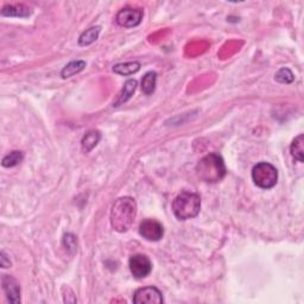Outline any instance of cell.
<instances>
[{
  "instance_id": "7",
  "label": "cell",
  "mask_w": 304,
  "mask_h": 304,
  "mask_svg": "<svg viewBox=\"0 0 304 304\" xmlns=\"http://www.w3.org/2000/svg\"><path fill=\"white\" fill-rule=\"evenodd\" d=\"M143 10L133 9V7H125L116 13L115 20L123 28H134L142 23Z\"/></svg>"
},
{
  "instance_id": "2",
  "label": "cell",
  "mask_w": 304,
  "mask_h": 304,
  "mask_svg": "<svg viewBox=\"0 0 304 304\" xmlns=\"http://www.w3.org/2000/svg\"><path fill=\"white\" fill-rule=\"evenodd\" d=\"M226 167L222 157L218 153H209L197 163L196 174L207 183H218L226 176Z\"/></svg>"
},
{
  "instance_id": "4",
  "label": "cell",
  "mask_w": 304,
  "mask_h": 304,
  "mask_svg": "<svg viewBox=\"0 0 304 304\" xmlns=\"http://www.w3.org/2000/svg\"><path fill=\"white\" fill-rule=\"evenodd\" d=\"M252 179L254 184L262 189H271L276 185L278 171L272 164L261 162L252 169Z\"/></svg>"
},
{
  "instance_id": "3",
  "label": "cell",
  "mask_w": 304,
  "mask_h": 304,
  "mask_svg": "<svg viewBox=\"0 0 304 304\" xmlns=\"http://www.w3.org/2000/svg\"><path fill=\"white\" fill-rule=\"evenodd\" d=\"M201 209V197L195 193L182 192L175 197L173 212L178 220H189L196 218Z\"/></svg>"
},
{
  "instance_id": "8",
  "label": "cell",
  "mask_w": 304,
  "mask_h": 304,
  "mask_svg": "<svg viewBox=\"0 0 304 304\" xmlns=\"http://www.w3.org/2000/svg\"><path fill=\"white\" fill-rule=\"evenodd\" d=\"M135 304H160L163 303V295L155 287H145L138 289L133 295Z\"/></svg>"
},
{
  "instance_id": "5",
  "label": "cell",
  "mask_w": 304,
  "mask_h": 304,
  "mask_svg": "<svg viewBox=\"0 0 304 304\" xmlns=\"http://www.w3.org/2000/svg\"><path fill=\"white\" fill-rule=\"evenodd\" d=\"M130 271L133 274L134 278L142 279V278L148 277L151 273L152 264L149 257L144 254H134L130 258L129 262Z\"/></svg>"
},
{
  "instance_id": "20",
  "label": "cell",
  "mask_w": 304,
  "mask_h": 304,
  "mask_svg": "<svg viewBox=\"0 0 304 304\" xmlns=\"http://www.w3.org/2000/svg\"><path fill=\"white\" fill-rule=\"evenodd\" d=\"M63 243L65 247H67V250L71 251L72 253H74V252L78 250V239H76V237L73 236V234H65Z\"/></svg>"
},
{
  "instance_id": "17",
  "label": "cell",
  "mask_w": 304,
  "mask_h": 304,
  "mask_svg": "<svg viewBox=\"0 0 304 304\" xmlns=\"http://www.w3.org/2000/svg\"><path fill=\"white\" fill-rule=\"evenodd\" d=\"M157 81V73L156 72H149L143 76L142 79V89L146 95L152 94L156 88Z\"/></svg>"
},
{
  "instance_id": "10",
  "label": "cell",
  "mask_w": 304,
  "mask_h": 304,
  "mask_svg": "<svg viewBox=\"0 0 304 304\" xmlns=\"http://www.w3.org/2000/svg\"><path fill=\"white\" fill-rule=\"evenodd\" d=\"M31 14L30 7L23 5V4H16V5H6L3 7L2 16L5 17H20L25 18Z\"/></svg>"
},
{
  "instance_id": "11",
  "label": "cell",
  "mask_w": 304,
  "mask_h": 304,
  "mask_svg": "<svg viewBox=\"0 0 304 304\" xmlns=\"http://www.w3.org/2000/svg\"><path fill=\"white\" fill-rule=\"evenodd\" d=\"M101 139V133L98 130L88 131L81 141V148L85 153L90 152Z\"/></svg>"
},
{
  "instance_id": "21",
  "label": "cell",
  "mask_w": 304,
  "mask_h": 304,
  "mask_svg": "<svg viewBox=\"0 0 304 304\" xmlns=\"http://www.w3.org/2000/svg\"><path fill=\"white\" fill-rule=\"evenodd\" d=\"M0 265H2V267H4V269L11 266V262L10 259L6 258L5 252H2V253H0Z\"/></svg>"
},
{
  "instance_id": "12",
  "label": "cell",
  "mask_w": 304,
  "mask_h": 304,
  "mask_svg": "<svg viewBox=\"0 0 304 304\" xmlns=\"http://www.w3.org/2000/svg\"><path fill=\"white\" fill-rule=\"evenodd\" d=\"M137 81L133 79H130L127 80V81L125 82V85H124L123 89H122V93L119 94L118 99H116V101L113 104V106H120L123 105L124 102H126L127 100H130V99L132 98V95L134 94L135 89H137Z\"/></svg>"
},
{
  "instance_id": "15",
  "label": "cell",
  "mask_w": 304,
  "mask_h": 304,
  "mask_svg": "<svg viewBox=\"0 0 304 304\" xmlns=\"http://www.w3.org/2000/svg\"><path fill=\"white\" fill-rule=\"evenodd\" d=\"M290 152L291 156L294 157L296 160L303 163V155H304V135L299 134L298 137H296L294 139V142L291 143L290 146Z\"/></svg>"
},
{
  "instance_id": "16",
  "label": "cell",
  "mask_w": 304,
  "mask_h": 304,
  "mask_svg": "<svg viewBox=\"0 0 304 304\" xmlns=\"http://www.w3.org/2000/svg\"><path fill=\"white\" fill-rule=\"evenodd\" d=\"M100 31H101L100 27H91L89 29H87V30L80 36L79 44L81 46H86V45H89L91 43H94L98 39Z\"/></svg>"
},
{
  "instance_id": "14",
  "label": "cell",
  "mask_w": 304,
  "mask_h": 304,
  "mask_svg": "<svg viewBox=\"0 0 304 304\" xmlns=\"http://www.w3.org/2000/svg\"><path fill=\"white\" fill-rule=\"evenodd\" d=\"M141 69V63L139 62H127V63H119L113 67V72L119 75H132L135 74Z\"/></svg>"
},
{
  "instance_id": "18",
  "label": "cell",
  "mask_w": 304,
  "mask_h": 304,
  "mask_svg": "<svg viewBox=\"0 0 304 304\" xmlns=\"http://www.w3.org/2000/svg\"><path fill=\"white\" fill-rule=\"evenodd\" d=\"M24 158V155L21 151H12L9 155H6L2 160L4 168H13L19 164Z\"/></svg>"
},
{
  "instance_id": "6",
  "label": "cell",
  "mask_w": 304,
  "mask_h": 304,
  "mask_svg": "<svg viewBox=\"0 0 304 304\" xmlns=\"http://www.w3.org/2000/svg\"><path fill=\"white\" fill-rule=\"evenodd\" d=\"M139 234L149 241H159L164 236L162 223L153 219H146L139 226Z\"/></svg>"
},
{
  "instance_id": "13",
  "label": "cell",
  "mask_w": 304,
  "mask_h": 304,
  "mask_svg": "<svg viewBox=\"0 0 304 304\" xmlns=\"http://www.w3.org/2000/svg\"><path fill=\"white\" fill-rule=\"evenodd\" d=\"M85 68H86V62L82 60H76V61L69 62V63L65 65L63 69H62V72H61L62 79L72 78V76L81 73Z\"/></svg>"
},
{
  "instance_id": "1",
  "label": "cell",
  "mask_w": 304,
  "mask_h": 304,
  "mask_svg": "<svg viewBox=\"0 0 304 304\" xmlns=\"http://www.w3.org/2000/svg\"><path fill=\"white\" fill-rule=\"evenodd\" d=\"M137 215V203L130 196L120 197L111 209V225L116 232L124 233L133 225Z\"/></svg>"
},
{
  "instance_id": "9",
  "label": "cell",
  "mask_w": 304,
  "mask_h": 304,
  "mask_svg": "<svg viewBox=\"0 0 304 304\" xmlns=\"http://www.w3.org/2000/svg\"><path fill=\"white\" fill-rule=\"evenodd\" d=\"M2 284L7 299L13 304L20 303V287L16 278L9 276V274H4L2 278Z\"/></svg>"
},
{
  "instance_id": "19",
  "label": "cell",
  "mask_w": 304,
  "mask_h": 304,
  "mask_svg": "<svg viewBox=\"0 0 304 304\" xmlns=\"http://www.w3.org/2000/svg\"><path fill=\"white\" fill-rule=\"evenodd\" d=\"M274 80L279 83H291V82H294L295 76L289 68H282L276 73V75H274Z\"/></svg>"
}]
</instances>
